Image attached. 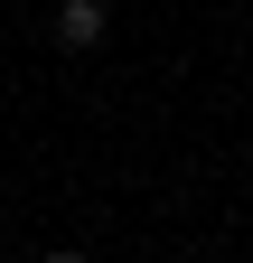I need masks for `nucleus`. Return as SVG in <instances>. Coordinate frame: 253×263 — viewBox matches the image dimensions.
Returning <instances> with one entry per match:
<instances>
[{"instance_id": "f257e3e1", "label": "nucleus", "mask_w": 253, "mask_h": 263, "mask_svg": "<svg viewBox=\"0 0 253 263\" xmlns=\"http://www.w3.org/2000/svg\"><path fill=\"white\" fill-rule=\"evenodd\" d=\"M56 47H103V0H66L56 10Z\"/></svg>"}, {"instance_id": "f03ea898", "label": "nucleus", "mask_w": 253, "mask_h": 263, "mask_svg": "<svg viewBox=\"0 0 253 263\" xmlns=\"http://www.w3.org/2000/svg\"><path fill=\"white\" fill-rule=\"evenodd\" d=\"M47 263H85V254H75V245H56V254H47Z\"/></svg>"}]
</instances>
